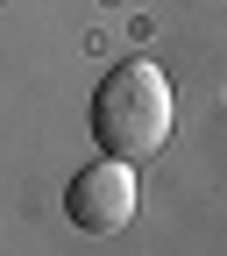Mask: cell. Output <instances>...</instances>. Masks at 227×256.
Instances as JSON below:
<instances>
[{
	"mask_svg": "<svg viewBox=\"0 0 227 256\" xmlns=\"http://www.w3.org/2000/svg\"><path fill=\"white\" fill-rule=\"evenodd\" d=\"M164 136H171V78L149 57L114 64L100 78V92H92V142H100V156L135 164V156L164 150Z\"/></svg>",
	"mask_w": 227,
	"mask_h": 256,
	"instance_id": "1",
	"label": "cell"
},
{
	"mask_svg": "<svg viewBox=\"0 0 227 256\" xmlns=\"http://www.w3.org/2000/svg\"><path fill=\"white\" fill-rule=\"evenodd\" d=\"M64 214H71L85 235H121L128 220H135V171H128L121 156L85 164L71 178V192H64Z\"/></svg>",
	"mask_w": 227,
	"mask_h": 256,
	"instance_id": "2",
	"label": "cell"
}]
</instances>
